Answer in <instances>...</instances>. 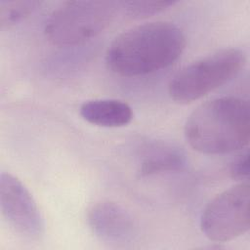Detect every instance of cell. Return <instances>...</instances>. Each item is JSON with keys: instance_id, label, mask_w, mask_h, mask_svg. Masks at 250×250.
<instances>
[{"instance_id": "1", "label": "cell", "mask_w": 250, "mask_h": 250, "mask_svg": "<svg viewBox=\"0 0 250 250\" xmlns=\"http://www.w3.org/2000/svg\"><path fill=\"white\" fill-rule=\"evenodd\" d=\"M186 47L183 30L170 21L145 22L124 30L105 54L107 68L124 77L153 73L173 64Z\"/></svg>"}, {"instance_id": "7", "label": "cell", "mask_w": 250, "mask_h": 250, "mask_svg": "<svg viewBox=\"0 0 250 250\" xmlns=\"http://www.w3.org/2000/svg\"><path fill=\"white\" fill-rule=\"evenodd\" d=\"M87 223L99 239L109 244L125 245L137 235V226L132 215L122 205L111 200L93 204L87 212Z\"/></svg>"}, {"instance_id": "10", "label": "cell", "mask_w": 250, "mask_h": 250, "mask_svg": "<svg viewBox=\"0 0 250 250\" xmlns=\"http://www.w3.org/2000/svg\"><path fill=\"white\" fill-rule=\"evenodd\" d=\"M41 1H0V26L1 28L11 27L33 14L40 6Z\"/></svg>"}, {"instance_id": "12", "label": "cell", "mask_w": 250, "mask_h": 250, "mask_svg": "<svg viewBox=\"0 0 250 250\" xmlns=\"http://www.w3.org/2000/svg\"><path fill=\"white\" fill-rule=\"evenodd\" d=\"M232 179L240 182L248 181L249 176V151L246 149L233 159L229 167Z\"/></svg>"}, {"instance_id": "11", "label": "cell", "mask_w": 250, "mask_h": 250, "mask_svg": "<svg viewBox=\"0 0 250 250\" xmlns=\"http://www.w3.org/2000/svg\"><path fill=\"white\" fill-rule=\"evenodd\" d=\"M176 3V1H125L121 2V8L132 18H146L158 14Z\"/></svg>"}, {"instance_id": "3", "label": "cell", "mask_w": 250, "mask_h": 250, "mask_svg": "<svg viewBox=\"0 0 250 250\" xmlns=\"http://www.w3.org/2000/svg\"><path fill=\"white\" fill-rule=\"evenodd\" d=\"M121 2L101 0L67 1L58 6L46 21L47 39L59 47L84 43L104 30L114 20Z\"/></svg>"}, {"instance_id": "6", "label": "cell", "mask_w": 250, "mask_h": 250, "mask_svg": "<svg viewBox=\"0 0 250 250\" xmlns=\"http://www.w3.org/2000/svg\"><path fill=\"white\" fill-rule=\"evenodd\" d=\"M0 206L3 217L17 233L30 240L43 236L44 221L33 196L9 172L0 175Z\"/></svg>"}, {"instance_id": "9", "label": "cell", "mask_w": 250, "mask_h": 250, "mask_svg": "<svg viewBox=\"0 0 250 250\" xmlns=\"http://www.w3.org/2000/svg\"><path fill=\"white\" fill-rule=\"evenodd\" d=\"M80 115L87 122L101 127H122L133 119L132 107L117 99H95L83 103Z\"/></svg>"}, {"instance_id": "8", "label": "cell", "mask_w": 250, "mask_h": 250, "mask_svg": "<svg viewBox=\"0 0 250 250\" xmlns=\"http://www.w3.org/2000/svg\"><path fill=\"white\" fill-rule=\"evenodd\" d=\"M186 164L187 157L181 147L167 142L154 141L146 144L141 151L139 174L149 177L180 171Z\"/></svg>"}, {"instance_id": "2", "label": "cell", "mask_w": 250, "mask_h": 250, "mask_svg": "<svg viewBox=\"0 0 250 250\" xmlns=\"http://www.w3.org/2000/svg\"><path fill=\"white\" fill-rule=\"evenodd\" d=\"M185 137L194 150L204 154L242 149L250 140L248 101L229 96L202 103L188 115Z\"/></svg>"}, {"instance_id": "4", "label": "cell", "mask_w": 250, "mask_h": 250, "mask_svg": "<svg viewBox=\"0 0 250 250\" xmlns=\"http://www.w3.org/2000/svg\"><path fill=\"white\" fill-rule=\"evenodd\" d=\"M246 53L238 48L222 49L183 67L168 86L170 98L189 104L228 83L244 67Z\"/></svg>"}, {"instance_id": "5", "label": "cell", "mask_w": 250, "mask_h": 250, "mask_svg": "<svg viewBox=\"0 0 250 250\" xmlns=\"http://www.w3.org/2000/svg\"><path fill=\"white\" fill-rule=\"evenodd\" d=\"M250 186L248 181L217 194L205 206L200 217L203 234L214 242H227L248 231Z\"/></svg>"}]
</instances>
